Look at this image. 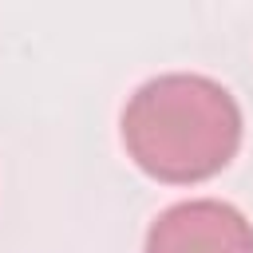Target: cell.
Segmentation results:
<instances>
[{
    "instance_id": "cell-1",
    "label": "cell",
    "mask_w": 253,
    "mask_h": 253,
    "mask_svg": "<svg viewBox=\"0 0 253 253\" xmlns=\"http://www.w3.org/2000/svg\"><path fill=\"white\" fill-rule=\"evenodd\" d=\"M130 162L166 186L221 174L241 146V107L210 75L170 71L146 79L119 119Z\"/></svg>"
},
{
    "instance_id": "cell-2",
    "label": "cell",
    "mask_w": 253,
    "mask_h": 253,
    "mask_svg": "<svg viewBox=\"0 0 253 253\" xmlns=\"http://www.w3.org/2000/svg\"><path fill=\"white\" fill-rule=\"evenodd\" d=\"M142 253H253V221L217 198H190L162 210Z\"/></svg>"
}]
</instances>
